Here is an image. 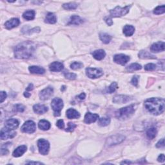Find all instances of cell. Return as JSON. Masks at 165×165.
I'll list each match as a JSON object with an SVG mask.
<instances>
[{
  "mask_svg": "<svg viewBox=\"0 0 165 165\" xmlns=\"http://www.w3.org/2000/svg\"><path fill=\"white\" fill-rule=\"evenodd\" d=\"M35 51V45L33 42L27 41L19 43L14 49V56L18 59H28Z\"/></svg>",
  "mask_w": 165,
  "mask_h": 165,
  "instance_id": "obj_1",
  "label": "cell"
},
{
  "mask_svg": "<svg viewBox=\"0 0 165 165\" xmlns=\"http://www.w3.org/2000/svg\"><path fill=\"white\" fill-rule=\"evenodd\" d=\"M144 106L152 114L158 115L163 114L164 111L165 101L163 98H152L146 100Z\"/></svg>",
  "mask_w": 165,
  "mask_h": 165,
  "instance_id": "obj_2",
  "label": "cell"
},
{
  "mask_svg": "<svg viewBox=\"0 0 165 165\" xmlns=\"http://www.w3.org/2000/svg\"><path fill=\"white\" fill-rule=\"evenodd\" d=\"M135 112L134 105L122 108L115 112V117L120 120H126L130 118Z\"/></svg>",
  "mask_w": 165,
  "mask_h": 165,
  "instance_id": "obj_3",
  "label": "cell"
},
{
  "mask_svg": "<svg viewBox=\"0 0 165 165\" xmlns=\"http://www.w3.org/2000/svg\"><path fill=\"white\" fill-rule=\"evenodd\" d=\"M131 7L130 5L126 6L125 7H121V6H116V7L114 9L111 10L110 11V14L111 17L112 18H118V17H121L128 14Z\"/></svg>",
  "mask_w": 165,
  "mask_h": 165,
  "instance_id": "obj_4",
  "label": "cell"
},
{
  "mask_svg": "<svg viewBox=\"0 0 165 165\" xmlns=\"http://www.w3.org/2000/svg\"><path fill=\"white\" fill-rule=\"evenodd\" d=\"M51 107L54 110V115L59 116L63 108V101L60 98H54L51 103Z\"/></svg>",
  "mask_w": 165,
  "mask_h": 165,
  "instance_id": "obj_5",
  "label": "cell"
},
{
  "mask_svg": "<svg viewBox=\"0 0 165 165\" xmlns=\"http://www.w3.org/2000/svg\"><path fill=\"white\" fill-rule=\"evenodd\" d=\"M125 140V137L123 135L121 134H116L114 135L109 137L106 141V147H112L114 145H117L121 143L123 141Z\"/></svg>",
  "mask_w": 165,
  "mask_h": 165,
  "instance_id": "obj_6",
  "label": "cell"
},
{
  "mask_svg": "<svg viewBox=\"0 0 165 165\" xmlns=\"http://www.w3.org/2000/svg\"><path fill=\"white\" fill-rule=\"evenodd\" d=\"M38 147L39 152L41 154L43 155V156L48 154L50 149V144L48 141L44 140V139H41L38 141Z\"/></svg>",
  "mask_w": 165,
  "mask_h": 165,
  "instance_id": "obj_7",
  "label": "cell"
},
{
  "mask_svg": "<svg viewBox=\"0 0 165 165\" xmlns=\"http://www.w3.org/2000/svg\"><path fill=\"white\" fill-rule=\"evenodd\" d=\"M36 126L35 123L32 121H27L23 125L21 128V130L24 133L32 134L35 131Z\"/></svg>",
  "mask_w": 165,
  "mask_h": 165,
  "instance_id": "obj_8",
  "label": "cell"
},
{
  "mask_svg": "<svg viewBox=\"0 0 165 165\" xmlns=\"http://www.w3.org/2000/svg\"><path fill=\"white\" fill-rule=\"evenodd\" d=\"M86 74L90 79H96L101 77L103 75V72L95 68H87L86 69Z\"/></svg>",
  "mask_w": 165,
  "mask_h": 165,
  "instance_id": "obj_9",
  "label": "cell"
},
{
  "mask_svg": "<svg viewBox=\"0 0 165 165\" xmlns=\"http://www.w3.org/2000/svg\"><path fill=\"white\" fill-rule=\"evenodd\" d=\"M16 135V132L13 131L10 129L3 128L1 129V132H0V137L2 140H6L8 139H11L14 137Z\"/></svg>",
  "mask_w": 165,
  "mask_h": 165,
  "instance_id": "obj_10",
  "label": "cell"
},
{
  "mask_svg": "<svg viewBox=\"0 0 165 165\" xmlns=\"http://www.w3.org/2000/svg\"><path fill=\"white\" fill-rule=\"evenodd\" d=\"M53 93H54V89L52 87L48 86L47 88L41 90L40 93V94H39V96H40V98L41 100L45 101V100L50 99V97L52 96Z\"/></svg>",
  "mask_w": 165,
  "mask_h": 165,
  "instance_id": "obj_11",
  "label": "cell"
},
{
  "mask_svg": "<svg viewBox=\"0 0 165 165\" xmlns=\"http://www.w3.org/2000/svg\"><path fill=\"white\" fill-rule=\"evenodd\" d=\"M130 59V57L127 56V55L120 54L115 55L114 57V61L116 63L121 64V65H125V64L128 62Z\"/></svg>",
  "mask_w": 165,
  "mask_h": 165,
  "instance_id": "obj_12",
  "label": "cell"
},
{
  "mask_svg": "<svg viewBox=\"0 0 165 165\" xmlns=\"http://www.w3.org/2000/svg\"><path fill=\"white\" fill-rule=\"evenodd\" d=\"M132 99V98L130 96L125 95H118L115 96L113 99V102L114 103H118V104H123V103H126L131 101Z\"/></svg>",
  "mask_w": 165,
  "mask_h": 165,
  "instance_id": "obj_13",
  "label": "cell"
},
{
  "mask_svg": "<svg viewBox=\"0 0 165 165\" xmlns=\"http://www.w3.org/2000/svg\"><path fill=\"white\" fill-rule=\"evenodd\" d=\"M19 124V123L17 120V119H14V118H11V119H8V120L5 122V127L6 128L10 129V130H15V129H16L18 127Z\"/></svg>",
  "mask_w": 165,
  "mask_h": 165,
  "instance_id": "obj_14",
  "label": "cell"
},
{
  "mask_svg": "<svg viewBox=\"0 0 165 165\" xmlns=\"http://www.w3.org/2000/svg\"><path fill=\"white\" fill-rule=\"evenodd\" d=\"M165 45L163 41L157 42V43H154L150 47V50L154 53H157L159 52H163L164 50Z\"/></svg>",
  "mask_w": 165,
  "mask_h": 165,
  "instance_id": "obj_15",
  "label": "cell"
},
{
  "mask_svg": "<svg viewBox=\"0 0 165 165\" xmlns=\"http://www.w3.org/2000/svg\"><path fill=\"white\" fill-rule=\"evenodd\" d=\"M99 118V115L97 114H92L90 112H87L85 116V119L84 121L87 124H90L92 123L96 122L98 120Z\"/></svg>",
  "mask_w": 165,
  "mask_h": 165,
  "instance_id": "obj_16",
  "label": "cell"
},
{
  "mask_svg": "<svg viewBox=\"0 0 165 165\" xmlns=\"http://www.w3.org/2000/svg\"><path fill=\"white\" fill-rule=\"evenodd\" d=\"M20 23L19 19L18 18H12L9 19L5 23V27L8 30H11V29L17 27L18 26Z\"/></svg>",
  "mask_w": 165,
  "mask_h": 165,
  "instance_id": "obj_17",
  "label": "cell"
},
{
  "mask_svg": "<svg viewBox=\"0 0 165 165\" xmlns=\"http://www.w3.org/2000/svg\"><path fill=\"white\" fill-rule=\"evenodd\" d=\"M64 68V65L62 63L54 61L49 66V69L52 72H60Z\"/></svg>",
  "mask_w": 165,
  "mask_h": 165,
  "instance_id": "obj_18",
  "label": "cell"
},
{
  "mask_svg": "<svg viewBox=\"0 0 165 165\" xmlns=\"http://www.w3.org/2000/svg\"><path fill=\"white\" fill-rule=\"evenodd\" d=\"M33 110L34 112L38 114H43L48 111V107L43 105L36 104L33 106Z\"/></svg>",
  "mask_w": 165,
  "mask_h": 165,
  "instance_id": "obj_19",
  "label": "cell"
},
{
  "mask_svg": "<svg viewBox=\"0 0 165 165\" xmlns=\"http://www.w3.org/2000/svg\"><path fill=\"white\" fill-rule=\"evenodd\" d=\"M27 148L25 145H22V146L18 147L14 152H13L12 154L13 156L14 157H19L22 156L25 153V152L27 151Z\"/></svg>",
  "mask_w": 165,
  "mask_h": 165,
  "instance_id": "obj_20",
  "label": "cell"
},
{
  "mask_svg": "<svg viewBox=\"0 0 165 165\" xmlns=\"http://www.w3.org/2000/svg\"><path fill=\"white\" fill-rule=\"evenodd\" d=\"M84 22L83 19L81 18L79 16L77 15H73L70 17L69 23L68 25H79L82 24Z\"/></svg>",
  "mask_w": 165,
  "mask_h": 165,
  "instance_id": "obj_21",
  "label": "cell"
},
{
  "mask_svg": "<svg viewBox=\"0 0 165 165\" xmlns=\"http://www.w3.org/2000/svg\"><path fill=\"white\" fill-rule=\"evenodd\" d=\"M66 115L67 117L70 119H78L80 118L79 113L73 108H69V110H67L66 112Z\"/></svg>",
  "mask_w": 165,
  "mask_h": 165,
  "instance_id": "obj_22",
  "label": "cell"
},
{
  "mask_svg": "<svg viewBox=\"0 0 165 165\" xmlns=\"http://www.w3.org/2000/svg\"><path fill=\"white\" fill-rule=\"evenodd\" d=\"M93 57L94 59L96 60H102L103 59H104L105 56H106V52L105 50H103L102 49L100 50H97L93 52Z\"/></svg>",
  "mask_w": 165,
  "mask_h": 165,
  "instance_id": "obj_23",
  "label": "cell"
},
{
  "mask_svg": "<svg viewBox=\"0 0 165 165\" xmlns=\"http://www.w3.org/2000/svg\"><path fill=\"white\" fill-rule=\"evenodd\" d=\"M135 28L132 25H125L123 28V34L125 35V36L130 37L134 34Z\"/></svg>",
  "mask_w": 165,
  "mask_h": 165,
  "instance_id": "obj_24",
  "label": "cell"
},
{
  "mask_svg": "<svg viewBox=\"0 0 165 165\" xmlns=\"http://www.w3.org/2000/svg\"><path fill=\"white\" fill-rule=\"evenodd\" d=\"M28 70L30 72V73L35 74H43L45 72V70L43 68L38 66L29 67Z\"/></svg>",
  "mask_w": 165,
  "mask_h": 165,
  "instance_id": "obj_25",
  "label": "cell"
},
{
  "mask_svg": "<svg viewBox=\"0 0 165 165\" xmlns=\"http://www.w3.org/2000/svg\"><path fill=\"white\" fill-rule=\"evenodd\" d=\"M56 21H57V18L56 15L52 12L48 13L46 18L45 19V22L49 24H54L56 23Z\"/></svg>",
  "mask_w": 165,
  "mask_h": 165,
  "instance_id": "obj_26",
  "label": "cell"
},
{
  "mask_svg": "<svg viewBox=\"0 0 165 165\" xmlns=\"http://www.w3.org/2000/svg\"><path fill=\"white\" fill-rule=\"evenodd\" d=\"M139 57L141 59H156V57L150 54L149 52L147 50H141L138 54Z\"/></svg>",
  "mask_w": 165,
  "mask_h": 165,
  "instance_id": "obj_27",
  "label": "cell"
},
{
  "mask_svg": "<svg viewBox=\"0 0 165 165\" xmlns=\"http://www.w3.org/2000/svg\"><path fill=\"white\" fill-rule=\"evenodd\" d=\"M35 11L33 10H29V11H26L23 14V18L26 20L30 21L33 20L35 18Z\"/></svg>",
  "mask_w": 165,
  "mask_h": 165,
  "instance_id": "obj_28",
  "label": "cell"
},
{
  "mask_svg": "<svg viewBox=\"0 0 165 165\" xmlns=\"http://www.w3.org/2000/svg\"><path fill=\"white\" fill-rule=\"evenodd\" d=\"M38 127L42 130H48L50 129L51 125L50 123L48 121L43 119V120H41L39 122Z\"/></svg>",
  "mask_w": 165,
  "mask_h": 165,
  "instance_id": "obj_29",
  "label": "cell"
},
{
  "mask_svg": "<svg viewBox=\"0 0 165 165\" xmlns=\"http://www.w3.org/2000/svg\"><path fill=\"white\" fill-rule=\"evenodd\" d=\"M157 134V129L154 127L150 128L147 132V137L149 139V140H154V139L156 137Z\"/></svg>",
  "mask_w": 165,
  "mask_h": 165,
  "instance_id": "obj_30",
  "label": "cell"
},
{
  "mask_svg": "<svg viewBox=\"0 0 165 165\" xmlns=\"http://www.w3.org/2000/svg\"><path fill=\"white\" fill-rule=\"evenodd\" d=\"M99 38L101 41L105 44H108L110 42L112 37L109 34L106 33H101L99 34Z\"/></svg>",
  "mask_w": 165,
  "mask_h": 165,
  "instance_id": "obj_31",
  "label": "cell"
},
{
  "mask_svg": "<svg viewBox=\"0 0 165 165\" xmlns=\"http://www.w3.org/2000/svg\"><path fill=\"white\" fill-rule=\"evenodd\" d=\"M141 69H142L141 65L138 63H132L130 64V65H129L128 67H127V70L130 72H134V71L135 70H141Z\"/></svg>",
  "mask_w": 165,
  "mask_h": 165,
  "instance_id": "obj_32",
  "label": "cell"
},
{
  "mask_svg": "<svg viewBox=\"0 0 165 165\" xmlns=\"http://www.w3.org/2000/svg\"><path fill=\"white\" fill-rule=\"evenodd\" d=\"M110 123V119L109 118H102L99 119L98 125L101 127H106Z\"/></svg>",
  "mask_w": 165,
  "mask_h": 165,
  "instance_id": "obj_33",
  "label": "cell"
},
{
  "mask_svg": "<svg viewBox=\"0 0 165 165\" xmlns=\"http://www.w3.org/2000/svg\"><path fill=\"white\" fill-rule=\"evenodd\" d=\"M78 6V5L76 3H65L63 5V8L65 10H68V11H70V10H74L76 9Z\"/></svg>",
  "mask_w": 165,
  "mask_h": 165,
  "instance_id": "obj_34",
  "label": "cell"
},
{
  "mask_svg": "<svg viewBox=\"0 0 165 165\" xmlns=\"http://www.w3.org/2000/svg\"><path fill=\"white\" fill-rule=\"evenodd\" d=\"M165 12V6H158L154 10V13L156 15H159L162 14Z\"/></svg>",
  "mask_w": 165,
  "mask_h": 165,
  "instance_id": "obj_35",
  "label": "cell"
},
{
  "mask_svg": "<svg viewBox=\"0 0 165 165\" xmlns=\"http://www.w3.org/2000/svg\"><path fill=\"white\" fill-rule=\"evenodd\" d=\"M118 89V83L114 82L108 86V88L106 90V92L109 93H112L115 91V90Z\"/></svg>",
  "mask_w": 165,
  "mask_h": 165,
  "instance_id": "obj_36",
  "label": "cell"
},
{
  "mask_svg": "<svg viewBox=\"0 0 165 165\" xmlns=\"http://www.w3.org/2000/svg\"><path fill=\"white\" fill-rule=\"evenodd\" d=\"M83 67V64L81 62H74L70 64V68L72 70H79Z\"/></svg>",
  "mask_w": 165,
  "mask_h": 165,
  "instance_id": "obj_37",
  "label": "cell"
},
{
  "mask_svg": "<svg viewBox=\"0 0 165 165\" xmlns=\"http://www.w3.org/2000/svg\"><path fill=\"white\" fill-rule=\"evenodd\" d=\"M25 106L21 104L16 105L14 106V108H13L14 112H23L25 110Z\"/></svg>",
  "mask_w": 165,
  "mask_h": 165,
  "instance_id": "obj_38",
  "label": "cell"
},
{
  "mask_svg": "<svg viewBox=\"0 0 165 165\" xmlns=\"http://www.w3.org/2000/svg\"><path fill=\"white\" fill-rule=\"evenodd\" d=\"M156 69V65L153 63H148L144 66V70L147 71H152Z\"/></svg>",
  "mask_w": 165,
  "mask_h": 165,
  "instance_id": "obj_39",
  "label": "cell"
},
{
  "mask_svg": "<svg viewBox=\"0 0 165 165\" xmlns=\"http://www.w3.org/2000/svg\"><path fill=\"white\" fill-rule=\"evenodd\" d=\"M64 76H65L66 78L69 79H71V80L75 79L76 78V76H77L76 74L70 73V72H64Z\"/></svg>",
  "mask_w": 165,
  "mask_h": 165,
  "instance_id": "obj_40",
  "label": "cell"
},
{
  "mask_svg": "<svg viewBox=\"0 0 165 165\" xmlns=\"http://www.w3.org/2000/svg\"><path fill=\"white\" fill-rule=\"evenodd\" d=\"M76 127V125L73 123H68V127L66 128V131L67 132H72Z\"/></svg>",
  "mask_w": 165,
  "mask_h": 165,
  "instance_id": "obj_41",
  "label": "cell"
},
{
  "mask_svg": "<svg viewBox=\"0 0 165 165\" xmlns=\"http://www.w3.org/2000/svg\"><path fill=\"white\" fill-rule=\"evenodd\" d=\"M8 143H6L5 144V145H3V146L1 147V155H6L8 153V150L7 149V148H6V146H7V144Z\"/></svg>",
  "mask_w": 165,
  "mask_h": 165,
  "instance_id": "obj_42",
  "label": "cell"
},
{
  "mask_svg": "<svg viewBox=\"0 0 165 165\" xmlns=\"http://www.w3.org/2000/svg\"><path fill=\"white\" fill-rule=\"evenodd\" d=\"M0 96H1V98H0V103H2L6 99L7 95H6V93L5 92L1 91L0 92Z\"/></svg>",
  "mask_w": 165,
  "mask_h": 165,
  "instance_id": "obj_43",
  "label": "cell"
},
{
  "mask_svg": "<svg viewBox=\"0 0 165 165\" xmlns=\"http://www.w3.org/2000/svg\"><path fill=\"white\" fill-rule=\"evenodd\" d=\"M57 127L60 128V129H63L64 127V121L62 119H59V120H58L57 121V123H56Z\"/></svg>",
  "mask_w": 165,
  "mask_h": 165,
  "instance_id": "obj_44",
  "label": "cell"
},
{
  "mask_svg": "<svg viewBox=\"0 0 165 165\" xmlns=\"http://www.w3.org/2000/svg\"><path fill=\"white\" fill-rule=\"evenodd\" d=\"M138 76H135L133 77V78H132V81H131V83L135 86H137L138 85Z\"/></svg>",
  "mask_w": 165,
  "mask_h": 165,
  "instance_id": "obj_45",
  "label": "cell"
},
{
  "mask_svg": "<svg viewBox=\"0 0 165 165\" xmlns=\"http://www.w3.org/2000/svg\"><path fill=\"white\" fill-rule=\"evenodd\" d=\"M164 147V139H161V140L156 144V147L161 148H163Z\"/></svg>",
  "mask_w": 165,
  "mask_h": 165,
  "instance_id": "obj_46",
  "label": "cell"
},
{
  "mask_svg": "<svg viewBox=\"0 0 165 165\" xmlns=\"http://www.w3.org/2000/svg\"><path fill=\"white\" fill-rule=\"evenodd\" d=\"M105 21H106V24H107L108 26H112L113 25V21L112 20L111 18L110 17H106L105 18Z\"/></svg>",
  "mask_w": 165,
  "mask_h": 165,
  "instance_id": "obj_47",
  "label": "cell"
},
{
  "mask_svg": "<svg viewBox=\"0 0 165 165\" xmlns=\"http://www.w3.org/2000/svg\"><path fill=\"white\" fill-rule=\"evenodd\" d=\"M157 161H159V162H161V163H163V162H164V161H165L164 155V154H161L160 156H159V157H158Z\"/></svg>",
  "mask_w": 165,
  "mask_h": 165,
  "instance_id": "obj_48",
  "label": "cell"
},
{
  "mask_svg": "<svg viewBox=\"0 0 165 165\" xmlns=\"http://www.w3.org/2000/svg\"><path fill=\"white\" fill-rule=\"evenodd\" d=\"M85 97H86L85 93H81L79 96H78V98L80 99L81 100H83V99H85Z\"/></svg>",
  "mask_w": 165,
  "mask_h": 165,
  "instance_id": "obj_49",
  "label": "cell"
},
{
  "mask_svg": "<svg viewBox=\"0 0 165 165\" xmlns=\"http://www.w3.org/2000/svg\"><path fill=\"white\" fill-rule=\"evenodd\" d=\"M33 89H34L33 85H32V84H30V85H28V86L27 87V88L26 89V90H27V91H30V90H33Z\"/></svg>",
  "mask_w": 165,
  "mask_h": 165,
  "instance_id": "obj_50",
  "label": "cell"
},
{
  "mask_svg": "<svg viewBox=\"0 0 165 165\" xmlns=\"http://www.w3.org/2000/svg\"><path fill=\"white\" fill-rule=\"evenodd\" d=\"M26 164H42L43 163H41L40 162H34V161H30V162H27L26 163Z\"/></svg>",
  "mask_w": 165,
  "mask_h": 165,
  "instance_id": "obj_51",
  "label": "cell"
},
{
  "mask_svg": "<svg viewBox=\"0 0 165 165\" xmlns=\"http://www.w3.org/2000/svg\"><path fill=\"white\" fill-rule=\"evenodd\" d=\"M24 96L26 97V98H29V97L30 96V93H29L28 92H25L24 93Z\"/></svg>",
  "mask_w": 165,
  "mask_h": 165,
  "instance_id": "obj_52",
  "label": "cell"
},
{
  "mask_svg": "<svg viewBox=\"0 0 165 165\" xmlns=\"http://www.w3.org/2000/svg\"><path fill=\"white\" fill-rule=\"evenodd\" d=\"M132 163L130 162V161H123V162L121 163V164H131Z\"/></svg>",
  "mask_w": 165,
  "mask_h": 165,
  "instance_id": "obj_53",
  "label": "cell"
}]
</instances>
